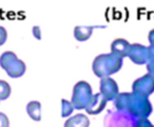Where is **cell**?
<instances>
[{
    "instance_id": "cell-1",
    "label": "cell",
    "mask_w": 154,
    "mask_h": 127,
    "mask_svg": "<svg viewBox=\"0 0 154 127\" xmlns=\"http://www.w3.org/2000/svg\"><path fill=\"white\" fill-rule=\"evenodd\" d=\"M114 105L117 110L128 112L136 119H148L152 113V105L149 99L134 92L119 93L114 100Z\"/></svg>"
},
{
    "instance_id": "cell-2",
    "label": "cell",
    "mask_w": 154,
    "mask_h": 127,
    "mask_svg": "<svg viewBox=\"0 0 154 127\" xmlns=\"http://www.w3.org/2000/svg\"><path fill=\"white\" fill-rule=\"evenodd\" d=\"M122 67V58L112 53L100 54L94 58L92 64V70L96 76L100 78H110L115 74Z\"/></svg>"
},
{
    "instance_id": "cell-3",
    "label": "cell",
    "mask_w": 154,
    "mask_h": 127,
    "mask_svg": "<svg viewBox=\"0 0 154 127\" xmlns=\"http://www.w3.org/2000/svg\"><path fill=\"white\" fill-rule=\"evenodd\" d=\"M0 67L2 68L9 76L17 78L26 73V62L18 58L13 51H5L0 56Z\"/></svg>"
},
{
    "instance_id": "cell-4",
    "label": "cell",
    "mask_w": 154,
    "mask_h": 127,
    "mask_svg": "<svg viewBox=\"0 0 154 127\" xmlns=\"http://www.w3.org/2000/svg\"><path fill=\"white\" fill-rule=\"evenodd\" d=\"M93 95L94 94L91 85L86 81H79L73 88L71 103L75 109H86Z\"/></svg>"
},
{
    "instance_id": "cell-5",
    "label": "cell",
    "mask_w": 154,
    "mask_h": 127,
    "mask_svg": "<svg viewBox=\"0 0 154 127\" xmlns=\"http://www.w3.org/2000/svg\"><path fill=\"white\" fill-rule=\"evenodd\" d=\"M137 120L126 111H110L105 118V127H136Z\"/></svg>"
},
{
    "instance_id": "cell-6",
    "label": "cell",
    "mask_w": 154,
    "mask_h": 127,
    "mask_svg": "<svg viewBox=\"0 0 154 127\" xmlns=\"http://www.w3.org/2000/svg\"><path fill=\"white\" fill-rule=\"evenodd\" d=\"M132 92L148 97L154 92V78L148 73L137 78L132 85Z\"/></svg>"
},
{
    "instance_id": "cell-7",
    "label": "cell",
    "mask_w": 154,
    "mask_h": 127,
    "mask_svg": "<svg viewBox=\"0 0 154 127\" xmlns=\"http://www.w3.org/2000/svg\"><path fill=\"white\" fill-rule=\"evenodd\" d=\"M128 57L136 65H143L149 62V52L148 47L140 43H132L128 53Z\"/></svg>"
},
{
    "instance_id": "cell-8",
    "label": "cell",
    "mask_w": 154,
    "mask_h": 127,
    "mask_svg": "<svg viewBox=\"0 0 154 127\" xmlns=\"http://www.w3.org/2000/svg\"><path fill=\"white\" fill-rule=\"evenodd\" d=\"M99 92L106 97L107 101H114L119 94L118 85L112 78H105L100 80L99 84Z\"/></svg>"
},
{
    "instance_id": "cell-9",
    "label": "cell",
    "mask_w": 154,
    "mask_h": 127,
    "mask_svg": "<svg viewBox=\"0 0 154 127\" xmlns=\"http://www.w3.org/2000/svg\"><path fill=\"white\" fill-rule=\"evenodd\" d=\"M107 103H108V101L100 92L96 93V94L93 95V97L91 99L89 105L87 106V108H86L87 113L93 114V116H96V114L100 113L106 108Z\"/></svg>"
},
{
    "instance_id": "cell-10",
    "label": "cell",
    "mask_w": 154,
    "mask_h": 127,
    "mask_svg": "<svg viewBox=\"0 0 154 127\" xmlns=\"http://www.w3.org/2000/svg\"><path fill=\"white\" fill-rule=\"evenodd\" d=\"M130 47L131 45L128 40L124 38H116L111 43V53L120 58H124L128 56Z\"/></svg>"
},
{
    "instance_id": "cell-11",
    "label": "cell",
    "mask_w": 154,
    "mask_h": 127,
    "mask_svg": "<svg viewBox=\"0 0 154 127\" xmlns=\"http://www.w3.org/2000/svg\"><path fill=\"white\" fill-rule=\"evenodd\" d=\"M90 120L86 114L77 113L73 116H70L64 122L63 127H89Z\"/></svg>"
},
{
    "instance_id": "cell-12",
    "label": "cell",
    "mask_w": 154,
    "mask_h": 127,
    "mask_svg": "<svg viewBox=\"0 0 154 127\" xmlns=\"http://www.w3.org/2000/svg\"><path fill=\"white\" fill-rule=\"evenodd\" d=\"M95 27H90V26H77L74 28V37L76 40L78 41H86L92 36L93 30Z\"/></svg>"
},
{
    "instance_id": "cell-13",
    "label": "cell",
    "mask_w": 154,
    "mask_h": 127,
    "mask_svg": "<svg viewBox=\"0 0 154 127\" xmlns=\"http://www.w3.org/2000/svg\"><path fill=\"white\" fill-rule=\"evenodd\" d=\"M26 112L34 121L41 120V104L38 101H31L26 105Z\"/></svg>"
},
{
    "instance_id": "cell-14",
    "label": "cell",
    "mask_w": 154,
    "mask_h": 127,
    "mask_svg": "<svg viewBox=\"0 0 154 127\" xmlns=\"http://www.w3.org/2000/svg\"><path fill=\"white\" fill-rule=\"evenodd\" d=\"M12 93L11 86L8 82L3 80H0V101H5L9 99Z\"/></svg>"
},
{
    "instance_id": "cell-15",
    "label": "cell",
    "mask_w": 154,
    "mask_h": 127,
    "mask_svg": "<svg viewBox=\"0 0 154 127\" xmlns=\"http://www.w3.org/2000/svg\"><path fill=\"white\" fill-rule=\"evenodd\" d=\"M74 106L71 103L70 101H66V100L62 99L61 100V116L62 118H66V116H70L71 114L74 111Z\"/></svg>"
},
{
    "instance_id": "cell-16",
    "label": "cell",
    "mask_w": 154,
    "mask_h": 127,
    "mask_svg": "<svg viewBox=\"0 0 154 127\" xmlns=\"http://www.w3.org/2000/svg\"><path fill=\"white\" fill-rule=\"evenodd\" d=\"M136 127H154V125L148 119H138Z\"/></svg>"
},
{
    "instance_id": "cell-17",
    "label": "cell",
    "mask_w": 154,
    "mask_h": 127,
    "mask_svg": "<svg viewBox=\"0 0 154 127\" xmlns=\"http://www.w3.org/2000/svg\"><path fill=\"white\" fill-rule=\"evenodd\" d=\"M0 127H10V120L3 112H0Z\"/></svg>"
},
{
    "instance_id": "cell-18",
    "label": "cell",
    "mask_w": 154,
    "mask_h": 127,
    "mask_svg": "<svg viewBox=\"0 0 154 127\" xmlns=\"http://www.w3.org/2000/svg\"><path fill=\"white\" fill-rule=\"evenodd\" d=\"M8 39V32L5 30V28L0 26V46H2L5 43Z\"/></svg>"
},
{
    "instance_id": "cell-19",
    "label": "cell",
    "mask_w": 154,
    "mask_h": 127,
    "mask_svg": "<svg viewBox=\"0 0 154 127\" xmlns=\"http://www.w3.org/2000/svg\"><path fill=\"white\" fill-rule=\"evenodd\" d=\"M32 33L33 35H34V37L36 39H38V40H40L41 39V30L40 28H39L38 26H35L32 28Z\"/></svg>"
},
{
    "instance_id": "cell-20",
    "label": "cell",
    "mask_w": 154,
    "mask_h": 127,
    "mask_svg": "<svg viewBox=\"0 0 154 127\" xmlns=\"http://www.w3.org/2000/svg\"><path fill=\"white\" fill-rule=\"evenodd\" d=\"M148 52H149V62H154V45H150V47H148Z\"/></svg>"
},
{
    "instance_id": "cell-21",
    "label": "cell",
    "mask_w": 154,
    "mask_h": 127,
    "mask_svg": "<svg viewBox=\"0 0 154 127\" xmlns=\"http://www.w3.org/2000/svg\"><path fill=\"white\" fill-rule=\"evenodd\" d=\"M147 70H148V74L152 76L154 78V62H148L147 64Z\"/></svg>"
},
{
    "instance_id": "cell-22",
    "label": "cell",
    "mask_w": 154,
    "mask_h": 127,
    "mask_svg": "<svg viewBox=\"0 0 154 127\" xmlns=\"http://www.w3.org/2000/svg\"><path fill=\"white\" fill-rule=\"evenodd\" d=\"M149 43H150V45H154V29L153 30H151L150 31V33H149Z\"/></svg>"
}]
</instances>
